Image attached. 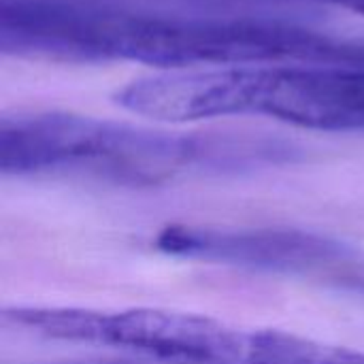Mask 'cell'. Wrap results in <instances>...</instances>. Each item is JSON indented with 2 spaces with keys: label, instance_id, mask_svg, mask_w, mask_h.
Here are the masks:
<instances>
[{
  "label": "cell",
  "instance_id": "1",
  "mask_svg": "<svg viewBox=\"0 0 364 364\" xmlns=\"http://www.w3.org/2000/svg\"><path fill=\"white\" fill-rule=\"evenodd\" d=\"M0 49L55 62L122 60L164 70L364 64V38L282 21L158 15L70 0H2Z\"/></svg>",
  "mask_w": 364,
  "mask_h": 364
},
{
  "label": "cell",
  "instance_id": "2",
  "mask_svg": "<svg viewBox=\"0 0 364 364\" xmlns=\"http://www.w3.org/2000/svg\"><path fill=\"white\" fill-rule=\"evenodd\" d=\"M115 102L168 124L254 115L311 130L364 132V64L164 70L128 83Z\"/></svg>",
  "mask_w": 364,
  "mask_h": 364
},
{
  "label": "cell",
  "instance_id": "3",
  "mask_svg": "<svg viewBox=\"0 0 364 364\" xmlns=\"http://www.w3.org/2000/svg\"><path fill=\"white\" fill-rule=\"evenodd\" d=\"M247 162L222 139L179 134L66 111L6 115L0 122V171L13 177H90L154 186L203 166Z\"/></svg>",
  "mask_w": 364,
  "mask_h": 364
},
{
  "label": "cell",
  "instance_id": "4",
  "mask_svg": "<svg viewBox=\"0 0 364 364\" xmlns=\"http://www.w3.org/2000/svg\"><path fill=\"white\" fill-rule=\"evenodd\" d=\"M2 316L6 324L36 337L113 348L151 363L264 364V328H239L198 314L19 305Z\"/></svg>",
  "mask_w": 364,
  "mask_h": 364
},
{
  "label": "cell",
  "instance_id": "5",
  "mask_svg": "<svg viewBox=\"0 0 364 364\" xmlns=\"http://www.w3.org/2000/svg\"><path fill=\"white\" fill-rule=\"evenodd\" d=\"M156 247L175 258L267 273L305 275L346 262L352 252L324 235L301 228H215L168 224Z\"/></svg>",
  "mask_w": 364,
  "mask_h": 364
},
{
  "label": "cell",
  "instance_id": "6",
  "mask_svg": "<svg viewBox=\"0 0 364 364\" xmlns=\"http://www.w3.org/2000/svg\"><path fill=\"white\" fill-rule=\"evenodd\" d=\"M64 364H143L132 360H83V363H64Z\"/></svg>",
  "mask_w": 364,
  "mask_h": 364
},
{
  "label": "cell",
  "instance_id": "7",
  "mask_svg": "<svg viewBox=\"0 0 364 364\" xmlns=\"http://www.w3.org/2000/svg\"><path fill=\"white\" fill-rule=\"evenodd\" d=\"M269 364H273V328H269Z\"/></svg>",
  "mask_w": 364,
  "mask_h": 364
}]
</instances>
